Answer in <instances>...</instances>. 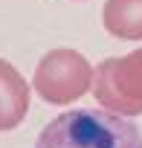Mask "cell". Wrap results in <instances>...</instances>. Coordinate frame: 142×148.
<instances>
[{
  "label": "cell",
  "instance_id": "cell-5",
  "mask_svg": "<svg viewBox=\"0 0 142 148\" xmlns=\"http://www.w3.org/2000/svg\"><path fill=\"white\" fill-rule=\"evenodd\" d=\"M102 23L119 41H142V0H107Z\"/></svg>",
  "mask_w": 142,
  "mask_h": 148
},
{
  "label": "cell",
  "instance_id": "cell-2",
  "mask_svg": "<svg viewBox=\"0 0 142 148\" xmlns=\"http://www.w3.org/2000/svg\"><path fill=\"white\" fill-rule=\"evenodd\" d=\"M93 73L96 67L79 52V49H49L41 55L32 87L46 105H70L81 99L87 90H93Z\"/></svg>",
  "mask_w": 142,
  "mask_h": 148
},
{
  "label": "cell",
  "instance_id": "cell-6",
  "mask_svg": "<svg viewBox=\"0 0 142 148\" xmlns=\"http://www.w3.org/2000/svg\"><path fill=\"white\" fill-rule=\"evenodd\" d=\"M113 82H116V87L128 99L142 102V47L133 49V52H128V55H122V58H116V64H113Z\"/></svg>",
  "mask_w": 142,
  "mask_h": 148
},
{
  "label": "cell",
  "instance_id": "cell-4",
  "mask_svg": "<svg viewBox=\"0 0 142 148\" xmlns=\"http://www.w3.org/2000/svg\"><path fill=\"white\" fill-rule=\"evenodd\" d=\"M113 64H116V58H104L96 67V73H93V99L99 102L102 110H110L116 116H128V119L142 116V102L128 99L116 87V82H113Z\"/></svg>",
  "mask_w": 142,
  "mask_h": 148
},
{
  "label": "cell",
  "instance_id": "cell-1",
  "mask_svg": "<svg viewBox=\"0 0 142 148\" xmlns=\"http://www.w3.org/2000/svg\"><path fill=\"white\" fill-rule=\"evenodd\" d=\"M35 148H142V131L128 116L102 108H76L55 116Z\"/></svg>",
  "mask_w": 142,
  "mask_h": 148
},
{
  "label": "cell",
  "instance_id": "cell-3",
  "mask_svg": "<svg viewBox=\"0 0 142 148\" xmlns=\"http://www.w3.org/2000/svg\"><path fill=\"white\" fill-rule=\"evenodd\" d=\"M29 113V82L20 70L0 58V131H15Z\"/></svg>",
  "mask_w": 142,
  "mask_h": 148
}]
</instances>
